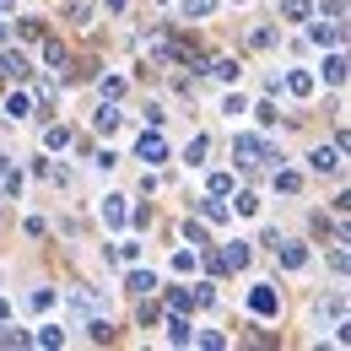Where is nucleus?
Segmentation results:
<instances>
[{
  "mask_svg": "<svg viewBox=\"0 0 351 351\" xmlns=\"http://www.w3.org/2000/svg\"><path fill=\"white\" fill-rule=\"evenodd\" d=\"M135 157H141L146 168H157V162H168V141H162L157 130H152V135H141V141H135Z\"/></svg>",
  "mask_w": 351,
  "mask_h": 351,
  "instance_id": "1",
  "label": "nucleus"
},
{
  "mask_svg": "<svg viewBox=\"0 0 351 351\" xmlns=\"http://www.w3.org/2000/svg\"><path fill=\"white\" fill-rule=\"evenodd\" d=\"M249 308H254L260 319H270V313H281V292H276L270 281H260V287L249 292Z\"/></svg>",
  "mask_w": 351,
  "mask_h": 351,
  "instance_id": "2",
  "label": "nucleus"
},
{
  "mask_svg": "<svg viewBox=\"0 0 351 351\" xmlns=\"http://www.w3.org/2000/svg\"><path fill=\"white\" fill-rule=\"evenodd\" d=\"M270 254L281 260V270H303V265H308V243H292V238H281Z\"/></svg>",
  "mask_w": 351,
  "mask_h": 351,
  "instance_id": "3",
  "label": "nucleus"
},
{
  "mask_svg": "<svg viewBox=\"0 0 351 351\" xmlns=\"http://www.w3.org/2000/svg\"><path fill=\"white\" fill-rule=\"evenodd\" d=\"M0 71L16 76V82H33V60H27L22 49H5V54H0Z\"/></svg>",
  "mask_w": 351,
  "mask_h": 351,
  "instance_id": "4",
  "label": "nucleus"
},
{
  "mask_svg": "<svg viewBox=\"0 0 351 351\" xmlns=\"http://www.w3.org/2000/svg\"><path fill=\"white\" fill-rule=\"evenodd\" d=\"M119 125H125V114H119V108H114V103L103 97V108L92 114V130H97V135H108V141H114V130H119Z\"/></svg>",
  "mask_w": 351,
  "mask_h": 351,
  "instance_id": "5",
  "label": "nucleus"
},
{
  "mask_svg": "<svg viewBox=\"0 0 351 351\" xmlns=\"http://www.w3.org/2000/svg\"><path fill=\"white\" fill-rule=\"evenodd\" d=\"M308 168H313V173H335V168H341V146H313V152H308Z\"/></svg>",
  "mask_w": 351,
  "mask_h": 351,
  "instance_id": "6",
  "label": "nucleus"
},
{
  "mask_svg": "<svg viewBox=\"0 0 351 351\" xmlns=\"http://www.w3.org/2000/svg\"><path fill=\"white\" fill-rule=\"evenodd\" d=\"M232 157H243V162H260V157H265V141H260V135H238V141H232Z\"/></svg>",
  "mask_w": 351,
  "mask_h": 351,
  "instance_id": "7",
  "label": "nucleus"
},
{
  "mask_svg": "<svg viewBox=\"0 0 351 351\" xmlns=\"http://www.w3.org/2000/svg\"><path fill=\"white\" fill-rule=\"evenodd\" d=\"M103 221H108V227H125V221H130V206H125V195H108V200H103Z\"/></svg>",
  "mask_w": 351,
  "mask_h": 351,
  "instance_id": "8",
  "label": "nucleus"
},
{
  "mask_svg": "<svg viewBox=\"0 0 351 351\" xmlns=\"http://www.w3.org/2000/svg\"><path fill=\"white\" fill-rule=\"evenodd\" d=\"M5 119H16V125L33 119V97H27V92H11V97H5Z\"/></svg>",
  "mask_w": 351,
  "mask_h": 351,
  "instance_id": "9",
  "label": "nucleus"
},
{
  "mask_svg": "<svg viewBox=\"0 0 351 351\" xmlns=\"http://www.w3.org/2000/svg\"><path fill=\"white\" fill-rule=\"evenodd\" d=\"M308 38H313V44L324 49V44H341L346 33H341V22H313V27H308Z\"/></svg>",
  "mask_w": 351,
  "mask_h": 351,
  "instance_id": "10",
  "label": "nucleus"
},
{
  "mask_svg": "<svg viewBox=\"0 0 351 351\" xmlns=\"http://www.w3.org/2000/svg\"><path fill=\"white\" fill-rule=\"evenodd\" d=\"M249 260H254V249H249L243 238H232V243H227V254H221V265H232V270H243Z\"/></svg>",
  "mask_w": 351,
  "mask_h": 351,
  "instance_id": "11",
  "label": "nucleus"
},
{
  "mask_svg": "<svg viewBox=\"0 0 351 351\" xmlns=\"http://www.w3.org/2000/svg\"><path fill=\"white\" fill-rule=\"evenodd\" d=\"M71 141H76V130H71V125H49V130H44V146H49V152H65Z\"/></svg>",
  "mask_w": 351,
  "mask_h": 351,
  "instance_id": "12",
  "label": "nucleus"
},
{
  "mask_svg": "<svg viewBox=\"0 0 351 351\" xmlns=\"http://www.w3.org/2000/svg\"><path fill=\"white\" fill-rule=\"evenodd\" d=\"M125 287H130L135 298H146V292H157V276H152V270H130V276H125Z\"/></svg>",
  "mask_w": 351,
  "mask_h": 351,
  "instance_id": "13",
  "label": "nucleus"
},
{
  "mask_svg": "<svg viewBox=\"0 0 351 351\" xmlns=\"http://www.w3.org/2000/svg\"><path fill=\"white\" fill-rule=\"evenodd\" d=\"M168 341H173V346H189V341H195V330H189V319H184V313L168 319Z\"/></svg>",
  "mask_w": 351,
  "mask_h": 351,
  "instance_id": "14",
  "label": "nucleus"
},
{
  "mask_svg": "<svg viewBox=\"0 0 351 351\" xmlns=\"http://www.w3.org/2000/svg\"><path fill=\"white\" fill-rule=\"evenodd\" d=\"M206 152H211V135H195V141L184 146V162H189V168H200V162H206Z\"/></svg>",
  "mask_w": 351,
  "mask_h": 351,
  "instance_id": "15",
  "label": "nucleus"
},
{
  "mask_svg": "<svg viewBox=\"0 0 351 351\" xmlns=\"http://www.w3.org/2000/svg\"><path fill=\"white\" fill-rule=\"evenodd\" d=\"M287 92L292 97H313V76L308 71H287Z\"/></svg>",
  "mask_w": 351,
  "mask_h": 351,
  "instance_id": "16",
  "label": "nucleus"
},
{
  "mask_svg": "<svg viewBox=\"0 0 351 351\" xmlns=\"http://www.w3.org/2000/svg\"><path fill=\"white\" fill-rule=\"evenodd\" d=\"M211 76H217V82H238V76H243V65H238L232 54H221L217 65H211Z\"/></svg>",
  "mask_w": 351,
  "mask_h": 351,
  "instance_id": "17",
  "label": "nucleus"
},
{
  "mask_svg": "<svg viewBox=\"0 0 351 351\" xmlns=\"http://www.w3.org/2000/svg\"><path fill=\"white\" fill-rule=\"evenodd\" d=\"M319 313H330V324H346V292H330V303H319Z\"/></svg>",
  "mask_w": 351,
  "mask_h": 351,
  "instance_id": "18",
  "label": "nucleus"
},
{
  "mask_svg": "<svg viewBox=\"0 0 351 351\" xmlns=\"http://www.w3.org/2000/svg\"><path fill=\"white\" fill-rule=\"evenodd\" d=\"M11 33H22L27 44H38V38H44V22H38V16H22V22H11Z\"/></svg>",
  "mask_w": 351,
  "mask_h": 351,
  "instance_id": "19",
  "label": "nucleus"
},
{
  "mask_svg": "<svg viewBox=\"0 0 351 351\" xmlns=\"http://www.w3.org/2000/svg\"><path fill=\"white\" fill-rule=\"evenodd\" d=\"M324 82H330V87L346 82V54H330V60H324Z\"/></svg>",
  "mask_w": 351,
  "mask_h": 351,
  "instance_id": "20",
  "label": "nucleus"
},
{
  "mask_svg": "<svg viewBox=\"0 0 351 351\" xmlns=\"http://www.w3.org/2000/svg\"><path fill=\"white\" fill-rule=\"evenodd\" d=\"M184 243H195V249H211V232H206V221H184Z\"/></svg>",
  "mask_w": 351,
  "mask_h": 351,
  "instance_id": "21",
  "label": "nucleus"
},
{
  "mask_svg": "<svg viewBox=\"0 0 351 351\" xmlns=\"http://www.w3.org/2000/svg\"><path fill=\"white\" fill-rule=\"evenodd\" d=\"M0 346H33V335H27V330H16V324H5V319H0Z\"/></svg>",
  "mask_w": 351,
  "mask_h": 351,
  "instance_id": "22",
  "label": "nucleus"
},
{
  "mask_svg": "<svg viewBox=\"0 0 351 351\" xmlns=\"http://www.w3.org/2000/svg\"><path fill=\"white\" fill-rule=\"evenodd\" d=\"M200 217H206V221H227V217H232V206H221V195H211V200L200 206Z\"/></svg>",
  "mask_w": 351,
  "mask_h": 351,
  "instance_id": "23",
  "label": "nucleus"
},
{
  "mask_svg": "<svg viewBox=\"0 0 351 351\" xmlns=\"http://www.w3.org/2000/svg\"><path fill=\"white\" fill-rule=\"evenodd\" d=\"M33 341H38V346H65V330H60V324H38Z\"/></svg>",
  "mask_w": 351,
  "mask_h": 351,
  "instance_id": "24",
  "label": "nucleus"
},
{
  "mask_svg": "<svg viewBox=\"0 0 351 351\" xmlns=\"http://www.w3.org/2000/svg\"><path fill=\"white\" fill-rule=\"evenodd\" d=\"M276 189H281V195H298V189H303V173H292V168L281 173V168H276Z\"/></svg>",
  "mask_w": 351,
  "mask_h": 351,
  "instance_id": "25",
  "label": "nucleus"
},
{
  "mask_svg": "<svg viewBox=\"0 0 351 351\" xmlns=\"http://www.w3.org/2000/svg\"><path fill=\"white\" fill-rule=\"evenodd\" d=\"M281 11H287L292 22H308V11H313V0H281Z\"/></svg>",
  "mask_w": 351,
  "mask_h": 351,
  "instance_id": "26",
  "label": "nucleus"
},
{
  "mask_svg": "<svg viewBox=\"0 0 351 351\" xmlns=\"http://www.w3.org/2000/svg\"><path fill=\"white\" fill-rule=\"evenodd\" d=\"M221 114H227V119H238V114H249V103H243L238 92H227V97H221Z\"/></svg>",
  "mask_w": 351,
  "mask_h": 351,
  "instance_id": "27",
  "label": "nucleus"
},
{
  "mask_svg": "<svg viewBox=\"0 0 351 351\" xmlns=\"http://www.w3.org/2000/svg\"><path fill=\"white\" fill-rule=\"evenodd\" d=\"M238 217H260V195H254V189L238 195Z\"/></svg>",
  "mask_w": 351,
  "mask_h": 351,
  "instance_id": "28",
  "label": "nucleus"
},
{
  "mask_svg": "<svg viewBox=\"0 0 351 351\" xmlns=\"http://www.w3.org/2000/svg\"><path fill=\"white\" fill-rule=\"evenodd\" d=\"M211 11H217V0H184V16H200V22H206Z\"/></svg>",
  "mask_w": 351,
  "mask_h": 351,
  "instance_id": "29",
  "label": "nucleus"
},
{
  "mask_svg": "<svg viewBox=\"0 0 351 351\" xmlns=\"http://www.w3.org/2000/svg\"><path fill=\"white\" fill-rule=\"evenodd\" d=\"M168 303H173V313H189V308H195V292H184V287H173V292H168Z\"/></svg>",
  "mask_w": 351,
  "mask_h": 351,
  "instance_id": "30",
  "label": "nucleus"
},
{
  "mask_svg": "<svg viewBox=\"0 0 351 351\" xmlns=\"http://www.w3.org/2000/svg\"><path fill=\"white\" fill-rule=\"evenodd\" d=\"M195 254H200V249H178V254H173V270H178V276H189V270H195Z\"/></svg>",
  "mask_w": 351,
  "mask_h": 351,
  "instance_id": "31",
  "label": "nucleus"
},
{
  "mask_svg": "<svg viewBox=\"0 0 351 351\" xmlns=\"http://www.w3.org/2000/svg\"><path fill=\"white\" fill-rule=\"evenodd\" d=\"M44 65H65V44H60V38L44 44Z\"/></svg>",
  "mask_w": 351,
  "mask_h": 351,
  "instance_id": "32",
  "label": "nucleus"
},
{
  "mask_svg": "<svg viewBox=\"0 0 351 351\" xmlns=\"http://www.w3.org/2000/svg\"><path fill=\"white\" fill-rule=\"evenodd\" d=\"M114 162H119V157H114V146H103V152L92 157V168H97V173H114Z\"/></svg>",
  "mask_w": 351,
  "mask_h": 351,
  "instance_id": "33",
  "label": "nucleus"
},
{
  "mask_svg": "<svg viewBox=\"0 0 351 351\" xmlns=\"http://www.w3.org/2000/svg\"><path fill=\"white\" fill-rule=\"evenodd\" d=\"M103 97L119 103V97H125V82H119V76H103Z\"/></svg>",
  "mask_w": 351,
  "mask_h": 351,
  "instance_id": "34",
  "label": "nucleus"
},
{
  "mask_svg": "<svg viewBox=\"0 0 351 351\" xmlns=\"http://www.w3.org/2000/svg\"><path fill=\"white\" fill-rule=\"evenodd\" d=\"M254 119H260L265 130H270V125H276V119H281V108H276V103H260V108H254Z\"/></svg>",
  "mask_w": 351,
  "mask_h": 351,
  "instance_id": "35",
  "label": "nucleus"
},
{
  "mask_svg": "<svg viewBox=\"0 0 351 351\" xmlns=\"http://www.w3.org/2000/svg\"><path fill=\"white\" fill-rule=\"evenodd\" d=\"M195 303L211 308V303H217V287H211V281H200V287H195Z\"/></svg>",
  "mask_w": 351,
  "mask_h": 351,
  "instance_id": "36",
  "label": "nucleus"
},
{
  "mask_svg": "<svg viewBox=\"0 0 351 351\" xmlns=\"http://www.w3.org/2000/svg\"><path fill=\"white\" fill-rule=\"evenodd\" d=\"M195 341H200V346H211V351H221V346H227V335H217V330H200Z\"/></svg>",
  "mask_w": 351,
  "mask_h": 351,
  "instance_id": "37",
  "label": "nucleus"
},
{
  "mask_svg": "<svg viewBox=\"0 0 351 351\" xmlns=\"http://www.w3.org/2000/svg\"><path fill=\"white\" fill-rule=\"evenodd\" d=\"M211 195H232V173H211Z\"/></svg>",
  "mask_w": 351,
  "mask_h": 351,
  "instance_id": "38",
  "label": "nucleus"
},
{
  "mask_svg": "<svg viewBox=\"0 0 351 351\" xmlns=\"http://www.w3.org/2000/svg\"><path fill=\"white\" fill-rule=\"evenodd\" d=\"M87 330H92V341H97V346H103V341H108V335H114V330H108V319H92Z\"/></svg>",
  "mask_w": 351,
  "mask_h": 351,
  "instance_id": "39",
  "label": "nucleus"
},
{
  "mask_svg": "<svg viewBox=\"0 0 351 351\" xmlns=\"http://www.w3.org/2000/svg\"><path fill=\"white\" fill-rule=\"evenodd\" d=\"M249 44H254V49H270V44H276V33H270V27H254V38H249Z\"/></svg>",
  "mask_w": 351,
  "mask_h": 351,
  "instance_id": "40",
  "label": "nucleus"
},
{
  "mask_svg": "<svg viewBox=\"0 0 351 351\" xmlns=\"http://www.w3.org/2000/svg\"><path fill=\"white\" fill-rule=\"evenodd\" d=\"M33 308H54V287H38V292H33Z\"/></svg>",
  "mask_w": 351,
  "mask_h": 351,
  "instance_id": "41",
  "label": "nucleus"
},
{
  "mask_svg": "<svg viewBox=\"0 0 351 351\" xmlns=\"http://www.w3.org/2000/svg\"><path fill=\"white\" fill-rule=\"evenodd\" d=\"M0 44H11V16H0Z\"/></svg>",
  "mask_w": 351,
  "mask_h": 351,
  "instance_id": "42",
  "label": "nucleus"
},
{
  "mask_svg": "<svg viewBox=\"0 0 351 351\" xmlns=\"http://www.w3.org/2000/svg\"><path fill=\"white\" fill-rule=\"evenodd\" d=\"M103 5H108V11H125V5H130V0H103Z\"/></svg>",
  "mask_w": 351,
  "mask_h": 351,
  "instance_id": "43",
  "label": "nucleus"
},
{
  "mask_svg": "<svg viewBox=\"0 0 351 351\" xmlns=\"http://www.w3.org/2000/svg\"><path fill=\"white\" fill-rule=\"evenodd\" d=\"M5 168H11V152H0V173H5Z\"/></svg>",
  "mask_w": 351,
  "mask_h": 351,
  "instance_id": "44",
  "label": "nucleus"
},
{
  "mask_svg": "<svg viewBox=\"0 0 351 351\" xmlns=\"http://www.w3.org/2000/svg\"><path fill=\"white\" fill-rule=\"evenodd\" d=\"M5 313H11V308H5V298H0V319H5Z\"/></svg>",
  "mask_w": 351,
  "mask_h": 351,
  "instance_id": "45",
  "label": "nucleus"
},
{
  "mask_svg": "<svg viewBox=\"0 0 351 351\" xmlns=\"http://www.w3.org/2000/svg\"><path fill=\"white\" fill-rule=\"evenodd\" d=\"M232 5H243V0H232Z\"/></svg>",
  "mask_w": 351,
  "mask_h": 351,
  "instance_id": "46",
  "label": "nucleus"
}]
</instances>
